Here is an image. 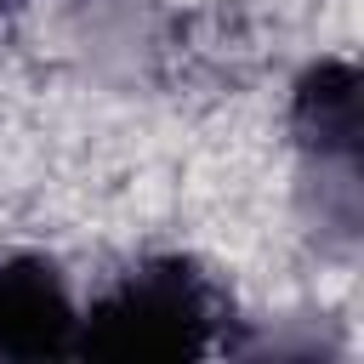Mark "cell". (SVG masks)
<instances>
[{
  "label": "cell",
  "instance_id": "1",
  "mask_svg": "<svg viewBox=\"0 0 364 364\" xmlns=\"http://www.w3.org/2000/svg\"><path fill=\"white\" fill-rule=\"evenodd\" d=\"M216 284L182 256H159L119 273L80 313L74 353L102 364H193L216 347Z\"/></svg>",
  "mask_w": 364,
  "mask_h": 364
},
{
  "label": "cell",
  "instance_id": "2",
  "mask_svg": "<svg viewBox=\"0 0 364 364\" xmlns=\"http://www.w3.org/2000/svg\"><path fill=\"white\" fill-rule=\"evenodd\" d=\"M80 336V307L68 296V279L46 256H0V358L40 364L68 358Z\"/></svg>",
  "mask_w": 364,
  "mask_h": 364
},
{
  "label": "cell",
  "instance_id": "3",
  "mask_svg": "<svg viewBox=\"0 0 364 364\" xmlns=\"http://www.w3.org/2000/svg\"><path fill=\"white\" fill-rule=\"evenodd\" d=\"M296 136L307 154H318V165H358V136H364V102H358V68L330 57L313 63L296 80V102H290Z\"/></svg>",
  "mask_w": 364,
  "mask_h": 364
},
{
  "label": "cell",
  "instance_id": "4",
  "mask_svg": "<svg viewBox=\"0 0 364 364\" xmlns=\"http://www.w3.org/2000/svg\"><path fill=\"white\" fill-rule=\"evenodd\" d=\"M0 6H6V0H0Z\"/></svg>",
  "mask_w": 364,
  "mask_h": 364
}]
</instances>
